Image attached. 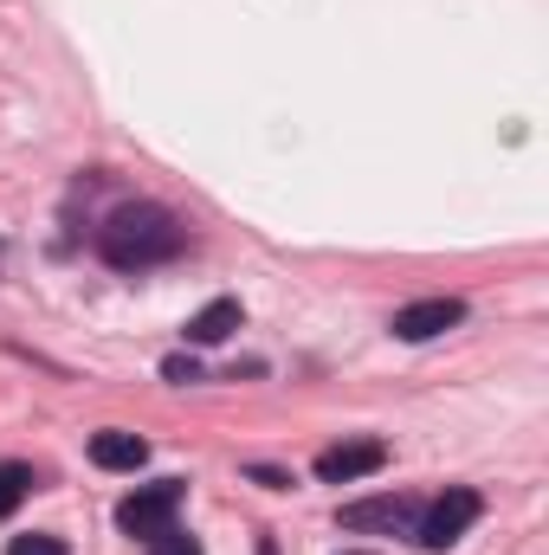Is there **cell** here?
Instances as JSON below:
<instances>
[{"instance_id":"obj_1","label":"cell","mask_w":549,"mask_h":555,"mask_svg":"<svg viewBox=\"0 0 549 555\" xmlns=\"http://www.w3.org/2000/svg\"><path fill=\"white\" fill-rule=\"evenodd\" d=\"M181 220L162 207V201H124L104 227H98V259L117 266V272H149V266H168L181 253Z\"/></svg>"},{"instance_id":"obj_2","label":"cell","mask_w":549,"mask_h":555,"mask_svg":"<svg viewBox=\"0 0 549 555\" xmlns=\"http://www.w3.org/2000/svg\"><path fill=\"white\" fill-rule=\"evenodd\" d=\"M181 498H188V485H181V478L142 485L137 498H124V504H117V530H124V537H142V543H155L162 530H175Z\"/></svg>"},{"instance_id":"obj_3","label":"cell","mask_w":549,"mask_h":555,"mask_svg":"<svg viewBox=\"0 0 549 555\" xmlns=\"http://www.w3.org/2000/svg\"><path fill=\"white\" fill-rule=\"evenodd\" d=\"M478 491L472 485H452L446 498H433V504H420V524H413V537L426 543V550H452L472 524H478Z\"/></svg>"},{"instance_id":"obj_4","label":"cell","mask_w":549,"mask_h":555,"mask_svg":"<svg viewBox=\"0 0 549 555\" xmlns=\"http://www.w3.org/2000/svg\"><path fill=\"white\" fill-rule=\"evenodd\" d=\"M465 323V304L459 297H420V304H401L395 310V336L401 343H433V336H446V330H459Z\"/></svg>"},{"instance_id":"obj_5","label":"cell","mask_w":549,"mask_h":555,"mask_svg":"<svg viewBox=\"0 0 549 555\" xmlns=\"http://www.w3.org/2000/svg\"><path fill=\"white\" fill-rule=\"evenodd\" d=\"M382 465H388V446L382 439H343V446L317 452V478L323 485H356V478H369Z\"/></svg>"},{"instance_id":"obj_6","label":"cell","mask_w":549,"mask_h":555,"mask_svg":"<svg viewBox=\"0 0 549 555\" xmlns=\"http://www.w3.org/2000/svg\"><path fill=\"white\" fill-rule=\"evenodd\" d=\"M413 524H420V498H401V491L343 511V530H388V537H401V530H413Z\"/></svg>"},{"instance_id":"obj_7","label":"cell","mask_w":549,"mask_h":555,"mask_svg":"<svg viewBox=\"0 0 549 555\" xmlns=\"http://www.w3.org/2000/svg\"><path fill=\"white\" fill-rule=\"evenodd\" d=\"M233 330H240V297H214L207 310H194V317H188V330H181V336H188L194 349H214V343H227Z\"/></svg>"},{"instance_id":"obj_8","label":"cell","mask_w":549,"mask_h":555,"mask_svg":"<svg viewBox=\"0 0 549 555\" xmlns=\"http://www.w3.org/2000/svg\"><path fill=\"white\" fill-rule=\"evenodd\" d=\"M142 459H149V446L137 433H98L91 439V465H104V472H137Z\"/></svg>"},{"instance_id":"obj_9","label":"cell","mask_w":549,"mask_h":555,"mask_svg":"<svg viewBox=\"0 0 549 555\" xmlns=\"http://www.w3.org/2000/svg\"><path fill=\"white\" fill-rule=\"evenodd\" d=\"M26 491H33V472L26 465H0V517H13Z\"/></svg>"},{"instance_id":"obj_10","label":"cell","mask_w":549,"mask_h":555,"mask_svg":"<svg viewBox=\"0 0 549 555\" xmlns=\"http://www.w3.org/2000/svg\"><path fill=\"white\" fill-rule=\"evenodd\" d=\"M7 555H72V550H65L59 537H39V530H33V537H13V543H7Z\"/></svg>"},{"instance_id":"obj_11","label":"cell","mask_w":549,"mask_h":555,"mask_svg":"<svg viewBox=\"0 0 549 555\" xmlns=\"http://www.w3.org/2000/svg\"><path fill=\"white\" fill-rule=\"evenodd\" d=\"M149 555H201V543H194L188 530H162V537L149 543Z\"/></svg>"},{"instance_id":"obj_12","label":"cell","mask_w":549,"mask_h":555,"mask_svg":"<svg viewBox=\"0 0 549 555\" xmlns=\"http://www.w3.org/2000/svg\"><path fill=\"white\" fill-rule=\"evenodd\" d=\"M162 375L188 388V382H201V362H194V356H168V362H162Z\"/></svg>"},{"instance_id":"obj_13","label":"cell","mask_w":549,"mask_h":555,"mask_svg":"<svg viewBox=\"0 0 549 555\" xmlns=\"http://www.w3.org/2000/svg\"><path fill=\"white\" fill-rule=\"evenodd\" d=\"M253 478H259L266 491H284V485H291V478H284V472H272V465H253Z\"/></svg>"}]
</instances>
